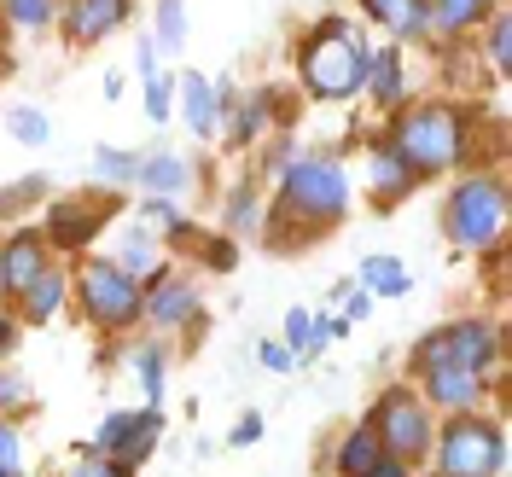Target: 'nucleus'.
I'll return each instance as SVG.
<instances>
[{
    "mask_svg": "<svg viewBox=\"0 0 512 477\" xmlns=\"http://www.w3.org/2000/svg\"><path fill=\"white\" fill-rule=\"evenodd\" d=\"M431 454H437L431 477H501L507 472V431H501V419L466 408V414H448V425L431 437Z\"/></svg>",
    "mask_w": 512,
    "mask_h": 477,
    "instance_id": "obj_1",
    "label": "nucleus"
},
{
    "mask_svg": "<svg viewBox=\"0 0 512 477\" xmlns=\"http://www.w3.org/2000/svg\"><path fill=\"white\" fill-rule=\"evenodd\" d=\"M303 88L315 99H350L361 88V76H367V47L355 41L350 24H338V18H326L309 41H303Z\"/></svg>",
    "mask_w": 512,
    "mask_h": 477,
    "instance_id": "obj_2",
    "label": "nucleus"
},
{
    "mask_svg": "<svg viewBox=\"0 0 512 477\" xmlns=\"http://www.w3.org/2000/svg\"><path fill=\"white\" fill-rule=\"evenodd\" d=\"M390 146L402 152V163L414 175H443L448 163H460V152H466V123H460L454 105H414L390 128Z\"/></svg>",
    "mask_w": 512,
    "mask_h": 477,
    "instance_id": "obj_3",
    "label": "nucleus"
},
{
    "mask_svg": "<svg viewBox=\"0 0 512 477\" xmlns=\"http://www.w3.org/2000/svg\"><path fill=\"white\" fill-rule=\"evenodd\" d=\"M373 437L390 460H402V466H425V454H431V437H437V419H431V402L414 396L408 384H390L379 402H373Z\"/></svg>",
    "mask_w": 512,
    "mask_h": 477,
    "instance_id": "obj_4",
    "label": "nucleus"
},
{
    "mask_svg": "<svg viewBox=\"0 0 512 477\" xmlns=\"http://www.w3.org/2000/svg\"><path fill=\"white\" fill-rule=\"evenodd\" d=\"M280 210H286V216H303L309 233L332 227L350 210V181H344V169L326 163V158L286 163V169H280Z\"/></svg>",
    "mask_w": 512,
    "mask_h": 477,
    "instance_id": "obj_5",
    "label": "nucleus"
},
{
    "mask_svg": "<svg viewBox=\"0 0 512 477\" xmlns=\"http://www.w3.org/2000/svg\"><path fill=\"white\" fill-rule=\"evenodd\" d=\"M443 227H448V239H454L460 251L495 245L501 227H507V187H501L495 175L460 181V187L448 192V204H443Z\"/></svg>",
    "mask_w": 512,
    "mask_h": 477,
    "instance_id": "obj_6",
    "label": "nucleus"
},
{
    "mask_svg": "<svg viewBox=\"0 0 512 477\" xmlns=\"http://www.w3.org/2000/svg\"><path fill=\"white\" fill-rule=\"evenodd\" d=\"M495 361H501V326H489V320H454V326L414 344V373H425V367L495 373Z\"/></svg>",
    "mask_w": 512,
    "mask_h": 477,
    "instance_id": "obj_7",
    "label": "nucleus"
},
{
    "mask_svg": "<svg viewBox=\"0 0 512 477\" xmlns=\"http://www.w3.org/2000/svg\"><path fill=\"white\" fill-rule=\"evenodd\" d=\"M82 315L94 320L99 332H128V326H140V280L123 274L117 262H88L82 268Z\"/></svg>",
    "mask_w": 512,
    "mask_h": 477,
    "instance_id": "obj_8",
    "label": "nucleus"
},
{
    "mask_svg": "<svg viewBox=\"0 0 512 477\" xmlns=\"http://www.w3.org/2000/svg\"><path fill=\"white\" fill-rule=\"evenodd\" d=\"M158 437H163V414L158 408H140V414H105V425H99V437L88 448L94 454H111L117 466H146V454L158 448Z\"/></svg>",
    "mask_w": 512,
    "mask_h": 477,
    "instance_id": "obj_9",
    "label": "nucleus"
},
{
    "mask_svg": "<svg viewBox=\"0 0 512 477\" xmlns=\"http://www.w3.org/2000/svg\"><path fill=\"white\" fill-rule=\"evenodd\" d=\"M198 315V286L181 274H163L158 286H140V320L152 326H187Z\"/></svg>",
    "mask_w": 512,
    "mask_h": 477,
    "instance_id": "obj_10",
    "label": "nucleus"
},
{
    "mask_svg": "<svg viewBox=\"0 0 512 477\" xmlns=\"http://www.w3.org/2000/svg\"><path fill=\"white\" fill-rule=\"evenodd\" d=\"M419 390H425V402L431 408H443V414H466V408H478L483 402V373H460V367H425L419 373Z\"/></svg>",
    "mask_w": 512,
    "mask_h": 477,
    "instance_id": "obj_11",
    "label": "nucleus"
},
{
    "mask_svg": "<svg viewBox=\"0 0 512 477\" xmlns=\"http://www.w3.org/2000/svg\"><path fill=\"white\" fill-rule=\"evenodd\" d=\"M111 210H117V198H99V204H53L47 210V239L64 245V251H82Z\"/></svg>",
    "mask_w": 512,
    "mask_h": 477,
    "instance_id": "obj_12",
    "label": "nucleus"
},
{
    "mask_svg": "<svg viewBox=\"0 0 512 477\" xmlns=\"http://www.w3.org/2000/svg\"><path fill=\"white\" fill-rule=\"evenodd\" d=\"M123 18H128V0H70L64 6V35L88 47V41H105Z\"/></svg>",
    "mask_w": 512,
    "mask_h": 477,
    "instance_id": "obj_13",
    "label": "nucleus"
},
{
    "mask_svg": "<svg viewBox=\"0 0 512 477\" xmlns=\"http://www.w3.org/2000/svg\"><path fill=\"white\" fill-rule=\"evenodd\" d=\"M0 256H6V297H18L30 280L47 274V239H41V233H12V239L0 245Z\"/></svg>",
    "mask_w": 512,
    "mask_h": 477,
    "instance_id": "obj_14",
    "label": "nucleus"
},
{
    "mask_svg": "<svg viewBox=\"0 0 512 477\" xmlns=\"http://www.w3.org/2000/svg\"><path fill=\"white\" fill-rule=\"evenodd\" d=\"M384 460V448H379V437H373V425H355L350 437L338 443V454H332V472L338 477H361V472H373Z\"/></svg>",
    "mask_w": 512,
    "mask_h": 477,
    "instance_id": "obj_15",
    "label": "nucleus"
},
{
    "mask_svg": "<svg viewBox=\"0 0 512 477\" xmlns=\"http://www.w3.org/2000/svg\"><path fill=\"white\" fill-rule=\"evenodd\" d=\"M361 6H367L373 24H384V30H396V35H425L431 30L425 0H361Z\"/></svg>",
    "mask_w": 512,
    "mask_h": 477,
    "instance_id": "obj_16",
    "label": "nucleus"
},
{
    "mask_svg": "<svg viewBox=\"0 0 512 477\" xmlns=\"http://www.w3.org/2000/svg\"><path fill=\"white\" fill-rule=\"evenodd\" d=\"M64 291H70V280H64L59 268H47L41 280H30V286L18 291V303H24V320H53L64 309Z\"/></svg>",
    "mask_w": 512,
    "mask_h": 477,
    "instance_id": "obj_17",
    "label": "nucleus"
},
{
    "mask_svg": "<svg viewBox=\"0 0 512 477\" xmlns=\"http://www.w3.org/2000/svg\"><path fill=\"white\" fill-rule=\"evenodd\" d=\"M414 169H408V163H402V152H396V146H390V140H384L379 152H373V187L384 192V204H396V198H408V192H414Z\"/></svg>",
    "mask_w": 512,
    "mask_h": 477,
    "instance_id": "obj_18",
    "label": "nucleus"
},
{
    "mask_svg": "<svg viewBox=\"0 0 512 477\" xmlns=\"http://www.w3.org/2000/svg\"><path fill=\"white\" fill-rule=\"evenodd\" d=\"M134 181L146 192H158V198H169V192L187 187V163L175 158V152H158V158H140L134 163Z\"/></svg>",
    "mask_w": 512,
    "mask_h": 477,
    "instance_id": "obj_19",
    "label": "nucleus"
},
{
    "mask_svg": "<svg viewBox=\"0 0 512 477\" xmlns=\"http://www.w3.org/2000/svg\"><path fill=\"white\" fill-rule=\"evenodd\" d=\"M361 82L373 88V99H379V105H402V53H396V47L373 53V59H367V76H361Z\"/></svg>",
    "mask_w": 512,
    "mask_h": 477,
    "instance_id": "obj_20",
    "label": "nucleus"
},
{
    "mask_svg": "<svg viewBox=\"0 0 512 477\" xmlns=\"http://www.w3.org/2000/svg\"><path fill=\"white\" fill-rule=\"evenodd\" d=\"M361 286H367V297H402L414 280H408V268L396 256H367L361 262Z\"/></svg>",
    "mask_w": 512,
    "mask_h": 477,
    "instance_id": "obj_21",
    "label": "nucleus"
},
{
    "mask_svg": "<svg viewBox=\"0 0 512 477\" xmlns=\"http://www.w3.org/2000/svg\"><path fill=\"white\" fill-rule=\"evenodd\" d=\"M181 99H187V105H181L187 123L198 128V134H216V88H210L204 76H187V82H181Z\"/></svg>",
    "mask_w": 512,
    "mask_h": 477,
    "instance_id": "obj_22",
    "label": "nucleus"
},
{
    "mask_svg": "<svg viewBox=\"0 0 512 477\" xmlns=\"http://www.w3.org/2000/svg\"><path fill=\"white\" fill-rule=\"evenodd\" d=\"M431 30H472L483 18V0H425Z\"/></svg>",
    "mask_w": 512,
    "mask_h": 477,
    "instance_id": "obj_23",
    "label": "nucleus"
},
{
    "mask_svg": "<svg viewBox=\"0 0 512 477\" xmlns=\"http://www.w3.org/2000/svg\"><path fill=\"white\" fill-rule=\"evenodd\" d=\"M134 379H140V390H146V408H158V396H163V350L152 344V350H134Z\"/></svg>",
    "mask_w": 512,
    "mask_h": 477,
    "instance_id": "obj_24",
    "label": "nucleus"
},
{
    "mask_svg": "<svg viewBox=\"0 0 512 477\" xmlns=\"http://www.w3.org/2000/svg\"><path fill=\"white\" fill-rule=\"evenodd\" d=\"M0 477H24V437H18L12 414L0 419Z\"/></svg>",
    "mask_w": 512,
    "mask_h": 477,
    "instance_id": "obj_25",
    "label": "nucleus"
},
{
    "mask_svg": "<svg viewBox=\"0 0 512 477\" xmlns=\"http://www.w3.org/2000/svg\"><path fill=\"white\" fill-rule=\"evenodd\" d=\"M53 6L59 0H6V18L18 30H41V24H53Z\"/></svg>",
    "mask_w": 512,
    "mask_h": 477,
    "instance_id": "obj_26",
    "label": "nucleus"
},
{
    "mask_svg": "<svg viewBox=\"0 0 512 477\" xmlns=\"http://www.w3.org/2000/svg\"><path fill=\"white\" fill-rule=\"evenodd\" d=\"M6 128H12V134H18L24 146H41V140L53 134V128H47V117H41V111H30V105H18V111H6Z\"/></svg>",
    "mask_w": 512,
    "mask_h": 477,
    "instance_id": "obj_27",
    "label": "nucleus"
},
{
    "mask_svg": "<svg viewBox=\"0 0 512 477\" xmlns=\"http://www.w3.org/2000/svg\"><path fill=\"white\" fill-rule=\"evenodd\" d=\"M134 163L140 158H128V152H117V146H99L94 152V169L105 175V181H134Z\"/></svg>",
    "mask_w": 512,
    "mask_h": 477,
    "instance_id": "obj_28",
    "label": "nucleus"
},
{
    "mask_svg": "<svg viewBox=\"0 0 512 477\" xmlns=\"http://www.w3.org/2000/svg\"><path fill=\"white\" fill-rule=\"evenodd\" d=\"M181 30H187V18H181V0H163V6H158V35H163V47H181Z\"/></svg>",
    "mask_w": 512,
    "mask_h": 477,
    "instance_id": "obj_29",
    "label": "nucleus"
},
{
    "mask_svg": "<svg viewBox=\"0 0 512 477\" xmlns=\"http://www.w3.org/2000/svg\"><path fill=\"white\" fill-rule=\"evenodd\" d=\"M309 320H315V315H303V309H291V315H286V344H291V355H315V344H309Z\"/></svg>",
    "mask_w": 512,
    "mask_h": 477,
    "instance_id": "obj_30",
    "label": "nucleus"
},
{
    "mask_svg": "<svg viewBox=\"0 0 512 477\" xmlns=\"http://www.w3.org/2000/svg\"><path fill=\"white\" fill-rule=\"evenodd\" d=\"M70 477H134V472H128V466H117L111 454H94V448H88V460H82Z\"/></svg>",
    "mask_w": 512,
    "mask_h": 477,
    "instance_id": "obj_31",
    "label": "nucleus"
},
{
    "mask_svg": "<svg viewBox=\"0 0 512 477\" xmlns=\"http://www.w3.org/2000/svg\"><path fill=\"white\" fill-rule=\"evenodd\" d=\"M117 268H123V274H134V280H140V274L152 268V239L140 233V239H134V245H128V251H123V262H117Z\"/></svg>",
    "mask_w": 512,
    "mask_h": 477,
    "instance_id": "obj_32",
    "label": "nucleus"
},
{
    "mask_svg": "<svg viewBox=\"0 0 512 477\" xmlns=\"http://www.w3.org/2000/svg\"><path fill=\"white\" fill-rule=\"evenodd\" d=\"M227 222H233V227H256V198L245 187L227 198Z\"/></svg>",
    "mask_w": 512,
    "mask_h": 477,
    "instance_id": "obj_33",
    "label": "nucleus"
},
{
    "mask_svg": "<svg viewBox=\"0 0 512 477\" xmlns=\"http://www.w3.org/2000/svg\"><path fill=\"white\" fill-rule=\"evenodd\" d=\"M146 111H152V123H163V117H169V82H163V76H152V82H146Z\"/></svg>",
    "mask_w": 512,
    "mask_h": 477,
    "instance_id": "obj_34",
    "label": "nucleus"
},
{
    "mask_svg": "<svg viewBox=\"0 0 512 477\" xmlns=\"http://www.w3.org/2000/svg\"><path fill=\"white\" fill-rule=\"evenodd\" d=\"M291 361H297V355H291V344H274V338L262 344V367H268V373H291Z\"/></svg>",
    "mask_w": 512,
    "mask_h": 477,
    "instance_id": "obj_35",
    "label": "nucleus"
},
{
    "mask_svg": "<svg viewBox=\"0 0 512 477\" xmlns=\"http://www.w3.org/2000/svg\"><path fill=\"white\" fill-rule=\"evenodd\" d=\"M256 437H262V414H245L239 425H233V448H251Z\"/></svg>",
    "mask_w": 512,
    "mask_h": 477,
    "instance_id": "obj_36",
    "label": "nucleus"
},
{
    "mask_svg": "<svg viewBox=\"0 0 512 477\" xmlns=\"http://www.w3.org/2000/svg\"><path fill=\"white\" fill-rule=\"evenodd\" d=\"M489 53H495V64H501V70H507V12H495V35H489Z\"/></svg>",
    "mask_w": 512,
    "mask_h": 477,
    "instance_id": "obj_37",
    "label": "nucleus"
},
{
    "mask_svg": "<svg viewBox=\"0 0 512 477\" xmlns=\"http://www.w3.org/2000/svg\"><path fill=\"white\" fill-rule=\"evenodd\" d=\"M0 408H30V390L18 379H0Z\"/></svg>",
    "mask_w": 512,
    "mask_h": 477,
    "instance_id": "obj_38",
    "label": "nucleus"
},
{
    "mask_svg": "<svg viewBox=\"0 0 512 477\" xmlns=\"http://www.w3.org/2000/svg\"><path fill=\"white\" fill-rule=\"evenodd\" d=\"M361 477H414V466H402V460H390V454H384L379 466H373V472H361Z\"/></svg>",
    "mask_w": 512,
    "mask_h": 477,
    "instance_id": "obj_39",
    "label": "nucleus"
},
{
    "mask_svg": "<svg viewBox=\"0 0 512 477\" xmlns=\"http://www.w3.org/2000/svg\"><path fill=\"white\" fill-rule=\"evenodd\" d=\"M367 309H373V297H367V291H350V303H344V320H361Z\"/></svg>",
    "mask_w": 512,
    "mask_h": 477,
    "instance_id": "obj_40",
    "label": "nucleus"
},
{
    "mask_svg": "<svg viewBox=\"0 0 512 477\" xmlns=\"http://www.w3.org/2000/svg\"><path fill=\"white\" fill-rule=\"evenodd\" d=\"M134 64H140V76H146V82H152V76H158V53H152V41H146V47H140V59H134Z\"/></svg>",
    "mask_w": 512,
    "mask_h": 477,
    "instance_id": "obj_41",
    "label": "nucleus"
},
{
    "mask_svg": "<svg viewBox=\"0 0 512 477\" xmlns=\"http://www.w3.org/2000/svg\"><path fill=\"white\" fill-rule=\"evenodd\" d=\"M12 344H18V326H12V320H6V315H0V355H6V350H12Z\"/></svg>",
    "mask_w": 512,
    "mask_h": 477,
    "instance_id": "obj_42",
    "label": "nucleus"
},
{
    "mask_svg": "<svg viewBox=\"0 0 512 477\" xmlns=\"http://www.w3.org/2000/svg\"><path fill=\"white\" fill-rule=\"evenodd\" d=\"M0 297H6V256H0Z\"/></svg>",
    "mask_w": 512,
    "mask_h": 477,
    "instance_id": "obj_43",
    "label": "nucleus"
},
{
    "mask_svg": "<svg viewBox=\"0 0 512 477\" xmlns=\"http://www.w3.org/2000/svg\"><path fill=\"white\" fill-rule=\"evenodd\" d=\"M483 6H501V0H483Z\"/></svg>",
    "mask_w": 512,
    "mask_h": 477,
    "instance_id": "obj_44",
    "label": "nucleus"
},
{
    "mask_svg": "<svg viewBox=\"0 0 512 477\" xmlns=\"http://www.w3.org/2000/svg\"><path fill=\"white\" fill-rule=\"evenodd\" d=\"M0 70H6V53H0Z\"/></svg>",
    "mask_w": 512,
    "mask_h": 477,
    "instance_id": "obj_45",
    "label": "nucleus"
}]
</instances>
